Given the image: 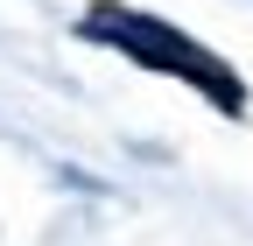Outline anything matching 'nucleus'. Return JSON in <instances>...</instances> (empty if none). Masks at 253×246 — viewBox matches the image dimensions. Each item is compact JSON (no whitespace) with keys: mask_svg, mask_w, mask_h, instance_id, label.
Returning <instances> with one entry per match:
<instances>
[{"mask_svg":"<svg viewBox=\"0 0 253 246\" xmlns=\"http://www.w3.org/2000/svg\"><path fill=\"white\" fill-rule=\"evenodd\" d=\"M84 36H91V42H113V49H126L134 64L183 71V78L197 84L211 106H225V113H239V106H246L239 78L218 64L211 49H197L190 36H176V28H169V21H155V14H134V7H91V14H84Z\"/></svg>","mask_w":253,"mask_h":246,"instance_id":"obj_1","label":"nucleus"}]
</instances>
